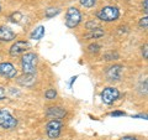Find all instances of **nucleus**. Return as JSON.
Listing matches in <instances>:
<instances>
[{
  "instance_id": "obj_1",
  "label": "nucleus",
  "mask_w": 148,
  "mask_h": 140,
  "mask_svg": "<svg viewBox=\"0 0 148 140\" xmlns=\"http://www.w3.org/2000/svg\"><path fill=\"white\" fill-rule=\"evenodd\" d=\"M37 62H38V57L36 53H25L21 58V68L22 72L26 74H36L37 69Z\"/></svg>"
},
{
  "instance_id": "obj_2",
  "label": "nucleus",
  "mask_w": 148,
  "mask_h": 140,
  "mask_svg": "<svg viewBox=\"0 0 148 140\" xmlns=\"http://www.w3.org/2000/svg\"><path fill=\"white\" fill-rule=\"evenodd\" d=\"M101 21H106V22H111V21H115L117 20L119 16H120V10L116 6H105L103 9H100L96 14Z\"/></svg>"
},
{
  "instance_id": "obj_3",
  "label": "nucleus",
  "mask_w": 148,
  "mask_h": 140,
  "mask_svg": "<svg viewBox=\"0 0 148 140\" xmlns=\"http://www.w3.org/2000/svg\"><path fill=\"white\" fill-rule=\"evenodd\" d=\"M82 20V14L77 8H69L66 14V25L69 29H74L80 24Z\"/></svg>"
},
{
  "instance_id": "obj_4",
  "label": "nucleus",
  "mask_w": 148,
  "mask_h": 140,
  "mask_svg": "<svg viewBox=\"0 0 148 140\" xmlns=\"http://www.w3.org/2000/svg\"><path fill=\"white\" fill-rule=\"evenodd\" d=\"M17 125V119L12 116L8 110L0 109V128L14 129Z\"/></svg>"
},
{
  "instance_id": "obj_5",
  "label": "nucleus",
  "mask_w": 148,
  "mask_h": 140,
  "mask_svg": "<svg viewBox=\"0 0 148 140\" xmlns=\"http://www.w3.org/2000/svg\"><path fill=\"white\" fill-rule=\"evenodd\" d=\"M62 128H63V123L61 120L52 119L46 125V132H47V135L51 139H57L62 132Z\"/></svg>"
},
{
  "instance_id": "obj_6",
  "label": "nucleus",
  "mask_w": 148,
  "mask_h": 140,
  "mask_svg": "<svg viewBox=\"0 0 148 140\" xmlns=\"http://www.w3.org/2000/svg\"><path fill=\"white\" fill-rule=\"evenodd\" d=\"M120 97V92L117 88L115 87H108L101 92V99L105 104H112L114 102H116Z\"/></svg>"
},
{
  "instance_id": "obj_7",
  "label": "nucleus",
  "mask_w": 148,
  "mask_h": 140,
  "mask_svg": "<svg viewBox=\"0 0 148 140\" xmlns=\"http://www.w3.org/2000/svg\"><path fill=\"white\" fill-rule=\"evenodd\" d=\"M29 47H30V44L27 41H16L10 47V50H9V53H10L11 57H18L20 55L25 53V51Z\"/></svg>"
},
{
  "instance_id": "obj_8",
  "label": "nucleus",
  "mask_w": 148,
  "mask_h": 140,
  "mask_svg": "<svg viewBox=\"0 0 148 140\" xmlns=\"http://www.w3.org/2000/svg\"><path fill=\"white\" fill-rule=\"evenodd\" d=\"M16 74H17V71L14 67V64H11L10 62L0 63V76L5 77L8 79H11V78H15Z\"/></svg>"
},
{
  "instance_id": "obj_9",
  "label": "nucleus",
  "mask_w": 148,
  "mask_h": 140,
  "mask_svg": "<svg viewBox=\"0 0 148 140\" xmlns=\"http://www.w3.org/2000/svg\"><path fill=\"white\" fill-rule=\"evenodd\" d=\"M121 73H122V66L121 64H114V66H111L108 69L106 77H108L109 81H120Z\"/></svg>"
},
{
  "instance_id": "obj_10",
  "label": "nucleus",
  "mask_w": 148,
  "mask_h": 140,
  "mask_svg": "<svg viewBox=\"0 0 148 140\" xmlns=\"http://www.w3.org/2000/svg\"><path fill=\"white\" fill-rule=\"evenodd\" d=\"M66 114H67V112L62 107H49L47 112H46V115L53 119H61Z\"/></svg>"
},
{
  "instance_id": "obj_11",
  "label": "nucleus",
  "mask_w": 148,
  "mask_h": 140,
  "mask_svg": "<svg viewBox=\"0 0 148 140\" xmlns=\"http://www.w3.org/2000/svg\"><path fill=\"white\" fill-rule=\"evenodd\" d=\"M15 37H16V34L10 29V27H8V26H0V41L9 42V41L15 40Z\"/></svg>"
},
{
  "instance_id": "obj_12",
  "label": "nucleus",
  "mask_w": 148,
  "mask_h": 140,
  "mask_svg": "<svg viewBox=\"0 0 148 140\" xmlns=\"http://www.w3.org/2000/svg\"><path fill=\"white\" fill-rule=\"evenodd\" d=\"M34 82H35V74H26V73H24V76L17 78V83H20L21 86H26V87L32 86V83Z\"/></svg>"
},
{
  "instance_id": "obj_13",
  "label": "nucleus",
  "mask_w": 148,
  "mask_h": 140,
  "mask_svg": "<svg viewBox=\"0 0 148 140\" xmlns=\"http://www.w3.org/2000/svg\"><path fill=\"white\" fill-rule=\"evenodd\" d=\"M43 36H45V26H37L30 35L32 40H41Z\"/></svg>"
},
{
  "instance_id": "obj_14",
  "label": "nucleus",
  "mask_w": 148,
  "mask_h": 140,
  "mask_svg": "<svg viewBox=\"0 0 148 140\" xmlns=\"http://www.w3.org/2000/svg\"><path fill=\"white\" fill-rule=\"evenodd\" d=\"M104 36V31L100 29V27H96V29L90 30V34L86 35V37H91V39H99V37Z\"/></svg>"
},
{
  "instance_id": "obj_15",
  "label": "nucleus",
  "mask_w": 148,
  "mask_h": 140,
  "mask_svg": "<svg viewBox=\"0 0 148 140\" xmlns=\"http://www.w3.org/2000/svg\"><path fill=\"white\" fill-rule=\"evenodd\" d=\"M59 12H61V10H59V9H54V8H48L47 10L45 11V15H46V17L51 19V17H53V16H56V15H58Z\"/></svg>"
},
{
  "instance_id": "obj_16",
  "label": "nucleus",
  "mask_w": 148,
  "mask_h": 140,
  "mask_svg": "<svg viewBox=\"0 0 148 140\" xmlns=\"http://www.w3.org/2000/svg\"><path fill=\"white\" fill-rule=\"evenodd\" d=\"M45 97H46V99H54L56 97H57V92H56V89H53V88H49L48 91H46L45 93Z\"/></svg>"
},
{
  "instance_id": "obj_17",
  "label": "nucleus",
  "mask_w": 148,
  "mask_h": 140,
  "mask_svg": "<svg viewBox=\"0 0 148 140\" xmlns=\"http://www.w3.org/2000/svg\"><path fill=\"white\" fill-rule=\"evenodd\" d=\"M80 4L84 8H92L96 5V0H80Z\"/></svg>"
},
{
  "instance_id": "obj_18",
  "label": "nucleus",
  "mask_w": 148,
  "mask_h": 140,
  "mask_svg": "<svg viewBox=\"0 0 148 140\" xmlns=\"http://www.w3.org/2000/svg\"><path fill=\"white\" fill-rule=\"evenodd\" d=\"M140 27H141V29H143V30L148 29V17L147 16H145L143 19H141V20H140Z\"/></svg>"
},
{
  "instance_id": "obj_19",
  "label": "nucleus",
  "mask_w": 148,
  "mask_h": 140,
  "mask_svg": "<svg viewBox=\"0 0 148 140\" xmlns=\"http://www.w3.org/2000/svg\"><path fill=\"white\" fill-rule=\"evenodd\" d=\"M88 49H89L90 52H98L99 49H100V46H99V45H96V44H94V45H90Z\"/></svg>"
},
{
  "instance_id": "obj_20",
  "label": "nucleus",
  "mask_w": 148,
  "mask_h": 140,
  "mask_svg": "<svg viewBox=\"0 0 148 140\" xmlns=\"http://www.w3.org/2000/svg\"><path fill=\"white\" fill-rule=\"evenodd\" d=\"M147 49H148V45H147V44H145V45H143V47H142V55H143V58H145V60H147V58H148Z\"/></svg>"
},
{
  "instance_id": "obj_21",
  "label": "nucleus",
  "mask_w": 148,
  "mask_h": 140,
  "mask_svg": "<svg viewBox=\"0 0 148 140\" xmlns=\"http://www.w3.org/2000/svg\"><path fill=\"white\" fill-rule=\"evenodd\" d=\"M6 93H5V88L4 87H0V100H3L4 98H5Z\"/></svg>"
},
{
  "instance_id": "obj_22",
  "label": "nucleus",
  "mask_w": 148,
  "mask_h": 140,
  "mask_svg": "<svg viewBox=\"0 0 148 140\" xmlns=\"http://www.w3.org/2000/svg\"><path fill=\"white\" fill-rule=\"evenodd\" d=\"M111 116H122V115H126L123 113V112H112V113H110Z\"/></svg>"
},
{
  "instance_id": "obj_23",
  "label": "nucleus",
  "mask_w": 148,
  "mask_h": 140,
  "mask_svg": "<svg viewBox=\"0 0 148 140\" xmlns=\"http://www.w3.org/2000/svg\"><path fill=\"white\" fill-rule=\"evenodd\" d=\"M143 11L148 12V0H143Z\"/></svg>"
},
{
  "instance_id": "obj_24",
  "label": "nucleus",
  "mask_w": 148,
  "mask_h": 140,
  "mask_svg": "<svg viewBox=\"0 0 148 140\" xmlns=\"http://www.w3.org/2000/svg\"><path fill=\"white\" fill-rule=\"evenodd\" d=\"M120 140H138V139L135 138V137H123V138H121Z\"/></svg>"
}]
</instances>
